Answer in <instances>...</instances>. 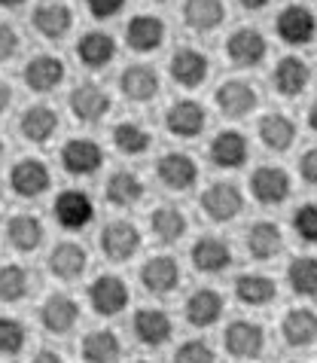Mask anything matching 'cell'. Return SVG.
<instances>
[{"instance_id":"obj_1","label":"cell","mask_w":317,"mask_h":363,"mask_svg":"<svg viewBox=\"0 0 317 363\" xmlns=\"http://www.w3.org/2000/svg\"><path fill=\"white\" fill-rule=\"evenodd\" d=\"M223 348L235 360H260L265 351V330L257 320L235 318L229 327L223 330Z\"/></svg>"},{"instance_id":"obj_2","label":"cell","mask_w":317,"mask_h":363,"mask_svg":"<svg viewBox=\"0 0 317 363\" xmlns=\"http://www.w3.org/2000/svg\"><path fill=\"white\" fill-rule=\"evenodd\" d=\"M201 211L213 223H232L244 211V193L232 180H217L201 193Z\"/></svg>"},{"instance_id":"obj_3","label":"cell","mask_w":317,"mask_h":363,"mask_svg":"<svg viewBox=\"0 0 317 363\" xmlns=\"http://www.w3.org/2000/svg\"><path fill=\"white\" fill-rule=\"evenodd\" d=\"M293 193V177L281 165H260L250 174V196L265 208H278Z\"/></svg>"},{"instance_id":"obj_4","label":"cell","mask_w":317,"mask_h":363,"mask_svg":"<svg viewBox=\"0 0 317 363\" xmlns=\"http://www.w3.org/2000/svg\"><path fill=\"white\" fill-rule=\"evenodd\" d=\"M140 245H144V238H140V229L131 220H110L101 232V254L110 263H128L140 250Z\"/></svg>"},{"instance_id":"obj_5","label":"cell","mask_w":317,"mask_h":363,"mask_svg":"<svg viewBox=\"0 0 317 363\" xmlns=\"http://www.w3.org/2000/svg\"><path fill=\"white\" fill-rule=\"evenodd\" d=\"M89 306L101 318H116L128 306V287L119 275H98L86 290Z\"/></svg>"},{"instance_id":"obj_6","label":"cell","mask_w":317,"mask_h":363,"mask_svg":"<svg viewBox=\"0 0 317 363\" xmlns=\"http://www.w3.org/2000/svg\"><path fill=\"white\" fill-rule=\"evenodd\" d=\"M274 34H278L287 46H308L317 34V16L308 6L290 4L284 6L278 18H274Z\"/></svg>"},{"instance_id":"obj_7","label":"cell","mask_w":317,"mask_h":363,"mask_svg":"<svg viewBox=\"0 0 317 363\" xmlns=\"http://www.w3.org/2000/svg\"><path fill=\"white\" fill-rule=\"evenodd\" d=\"M213 104L220 107V113L226 119H244L260 107V92L248 79H226L213 92Z\"/></svg>"},{"instance_id":"obj_8","label":"cell","mask_w":317,"mask_h":363,"mask_svg":"<svg viewBox=\"0 0 317 363\" xmlns=\"http://www.w3.org/2000/svg\"><path fill=\"white\" fill-rule=\"evenodd\" d=\"M49 186H52V174H49V165L43 159L28 156L9 168V189L18 199H40Z\"/></svg>"},{"instance_id":"obj_9","label":"cell","mask_w":317,"mask_h":363,"mask_svg":"<svg viewBox=\"0 0 317 363\" xmlns=\"http://www.w3.org/2000/svg\"><path fill=\"white\" fill-rule=\"evenodd\" d=\"M58 159H61V168H65L70 177H89L104 165V150L91 138H70L67 144L61 147Z\"/></svg>"},{"instance_id":"obj_10","label":"cell","mask_w":317,"mask_h":363,"mask_svg":"<svg viewBox=\"0 0 317 363\" xmlns=\"http://www.w3.org/2000/svg\"><path fill=\"white\" fill-rule=\"evenodd\" d=\"M226 55L235 67H257L269 55V40L257 28H235L226 37Z\"/></svg>"},{"instance_id":"obj_11","label":"cell","mask_w":317,"mask_h":363,"mask_svg":"<svg viewBox=\"0 0 317 363\" xmlns=\"http://www.w3.org/2000/svg\"><path fill=\"white\" fill-rule=\"evenodd\" d=\"M52 214L61 229L77 232V229H86L91 220H95V201H91V196L83 193V189H65V193L55 196Z\"/></svg>"},{"instance_id":"obj_12","label":"cell","mask_w":317,"mask_h":363,"mask_svg":"<svg viewBox=\"0 0 317 363\" xmlns=\"http://www.w3.org/2000/svg\"><path fill=\"white\" fill-rule=\"evenodd\" d=\"M165 128L174 138H183V140L199 138L208 128V110L192 98H180L165 110Z\"/></svg>"},{"instance_id":"obj_13","label":"cell","mask_w":317,"mask_h":363,"mask_svg":"<svg viewBox=\"0 0 317 363\" xmlns=\"http://www.w3.org/2000/svg\"><path fill=\"white\" fill-rule=\"evenodd\" d=\"M171 79L177 86L183 89H199L204 79L211 77V62H208V55L201 52V49L196 46H177L174 49V55H171Z\"/></svg>"},{"instance_id":"obj_14","label":"cell","mask_w":317,"mask_h":363,"mask_svg":"<svg viewBox=\"0 0 317 363\" xmlns=\"http://www.w3.org/2000/svg\"><path fill=\"white\" fill-rule=\"evenodd\" d=\"M40 324L52 336H67L79 324V302L67 294H49L40 306Z\"/></svg>"},{"instance_id":"obj_15","label":"cell","mask_w":317,"mask_h":363,"mask_svg":"<svg viewBox=\"0 0 317 363\" xmlns=\"http://www.w3.org/2000/svg\"><path fill=\"white\" fill-rule=\"evenodd\" d=\"M189 259H192V269L201 272V275H220L232 266V247L226 238H217V235H201L196 245L189 247Z\"/></svg>"},{"instance_id":"obj_16","label":"cell","mask_w":317,"mask_h":363,"mask_svg":"<svg viewBox=\"0 0 317 363\" xmlns=\"http://www.w3.org/2000/svg\"><path fill=\"white\" fill-rule=\"evenodd\" d=\"M208 156H211V162L217 168L235 171V168H241L244 162H248L250 144H248V138H244L238 128H223V132L213 135V140L208 144Z\"/></svg>"},{"instance_id":"obj_17","label":"cell","mask_w":317,"mask_h":363,"mask_svg":"<svg viewBox=\"0 0 317 363\" xmlns=\"http://www.w3.org/2000/svg\"><path fill=\"white\" fill-rule=\"evenodd\" d=\"M67 104H70V113H74L79 123H101L107 113H110V95H107V89H101L98 83H79L74 92H70L67 98Z\"/></svg>"},{"instance_id":"obj_18","label":"cell","mask_w":317,"mask_h":363,"mask_svg":"<svg viewBox=\"0 0 317 363\" xmlns=\"http://www.w3.org/2000/svg\"><path fill=\"white\" fill-rule=\"evenodd\" d=\"M244 247H248L250 259L272 263V259H278L284 254V232L272 220H257V223H250L248 235H244Z\"/></svg>"},{"instance_id":"obj_19","label":"cell","mask_w":317,"mask_h":363,"mask_svg":"<svg viewBox=\"0 0 317 363\" xmlns=\"http://www.w3.org/2000/svg\"><path fill=\"white\" fill-rule=\"evenodd\" d=\"M311 83V67L299 55H284L272 70V86L281 98H299Z\"/></svg>"},{"instance_id":"obj_20","label":"cell","mask_w":317,"mask_h":363,"mask_svg":"<svg viewBox=\"0 0 317 363\" xmlns=\"http://www.w3.org/2000/svg\"><path fill=\"white\" fill-rule=\"evenodd\" d=\"M156 177L165 189L183 193L199 180V165L189 153H165L156 159Z\"/></svg>"},{"instance_id":"obj_21","label":"cell","mask_w":317,"mask_h":363,"mask_svg":"<svg viewBox=\"0 0 317 363\" xmlns=\"http://www.w3.org/2000/svg\"><path fill=\"white\" fill-rule=\"evenodd\" d=\"M25 86L37 95H46V92H55V89L65 83L67 77V67L58 55H34L30 62L25 65Z\"/></svg>"},{"instance_id":"obj_22","label":"cell","mask_w":317,"mask_h":363,"mask_svg":"<svg viewBox=\"0 0 317 363\" xmlns=\"http://www.w3.org/2000/svg\"><path fill=\"white\" fill-rule=\"evenodd\" d=\"M30 22H34V31L46 40H65L70 34V28H74V9L67 4H61V0H43L34 16H30Z\"/></svg>"},{"instance_id":"obj_23","label":"cell","mask_w":317,"mask_h":363,"mask_svg":"<svg viewBox=\"0 0 317 363\" xmlns=\"http://www.w3.org/2000/svg\"><path fill=\"white\" fill-rule=\"evenodd\" d=\"M180 284V266L174 257H150L140 266V287L152 296H168Z\"/></svg>"},{"instance_id":"obj_24","label":"cell","mask_w":317,"mask_h":363,"mask_svg":"<svg viewBox=\"0 0 317 363\" xmlns=\"http://www.w3.org/2000/svg\"><path fill=\"white\" fill-rule=\"evenodd\" d=\"M46 266L58 281H79L89 269V254L77 241H58V245L49 250Z\"/></svg>"},{"instance_id":"obj_25","label":"cell","mask_w":317,"mask_h":363,"mask_svg":"<svg viewBox=\"0 0 317 363\" xmlns=\"http://www.w3.org/2000/svg\"><path fill=\"white\" fill-rule=\"evenodd\" d=\"M159 74L152 65H128L126 70L119 74V92L126 95L128 101H135V104H147L159 95Z\"/></svg>"},{"instance_id":"obj_26","label":"cell","mask_w":317,"mask_h":363,"mask_svg":"<svg viewBox=\"0 0 317 363\" xmlns=\"http://www.w3.org/2000/svg\"><path fill=\"white\" fill-rule=\"evenodd\" d=\"M257 135L265 150H272V153H287L296 144L299 128H296V119L287 113H265L257 123Z\"/></svg>"},{"instance_id":"obj_27","label":"cell","mask_w":317,"mask_h":363,"mask_svg":"<svg viewBox=\"0 0 317 363\" xmlns=\"http://www.w3.org/2000/svg\"><path fill=\"white\" fill-rule=\"evenodd\" d=\"M126 43L131 52H156L165 43V22L159 16H135L126 25Z\"/></svg>"},{"instance_id":"obj_28","label":"cell","mask_w":317,"mask_h":363,"mask_svg":"<svg viewBox=\"0 0 317 363\" xmlns=\"http://www.w3.org/2000/svg\"><path fill=\"white\" fill-rule=\"evenodd\" d=\"M226 308L223 302V294H217L213 287H201L196 294L187 296V306H183V315H187V324L196 327V330H204V327H213Z\"/></svg>"},{"instance_id":"obj_29","label":"cell","mask_w":317,"mask_h":363,"mask_svg":"<svg viewBox=\"0 0 317 363\" xmlns=\"http://www.w3.org/2000/svg\"><path fill=\"white\" fill-rule=\"evenodd\" d=\"M131 330H135V339L140 342V345L162 348L171 339L174 324H171L168 311H162V308H140L135 315V320H131Z\"/></svg>"},{"instance_id":"obj_30","label":"cell","mask_w":317,"mask_h":363,"mask_svg":"<svg viewBox=\"0 0 317 363\" xmlns=\"http://www.w3.org/2000/svg\"><path fill=\"white\" fill-rule=\"evenodd\" d=\"M281 339L290 348H308L317 342V311L314 308H290L281 318Z\"/></svg>"},{"instance_id":"obj_31","label":"cell","mask_w":317,"mask_h":363,"mask_svg":"<svg viewBox=\"0 0 317 363\" xmlns=\"http://www.w3.org/2000/svg\"><path fill=\"white\" fill-rule=\"evenodd\" d=\"M183 22L196 34H211L226 22L223 0H183Z\"/></svg>"},{"instance_id":"obj_32","label":"cell","mask_w":317,"mask_h":363,"mask_svg":"<svg viewBox=\"0 0 317 363\" xmlns=\"http://www.w3.org/2000/svg\"><path fill=\"white\" fill-rule=\"evenodd\" d=\"M43 238H46V229L40 223V217L22 211V214H13L6 220V241L18 254H34V250L43 245Z\"/></svg>"},{"instance_id":"obj_33","label":"cell","mask_w":317,"mask_h":363,"mask_svg":"<svg viewBox=\"0 0 317 363\" xmlns=\"http://www.w3.org/2000/svg\"><path fill=\"white\" fill-rule=\"evenodd\" d=\"M274 296H278V284L269 275H262V272H244V275L235 278V299L241 306L262 308L274 302Z\"/></svg>"},{"instance_id":"obj_34","label":"cell","mask_w":317,"mask_h":363,"mask_svg":"<svg viewBox=\"0 0 317 363\" xmlns=\"http://www.w3.org/2000/svg\"><path fill=\"white\" fill-rule=\"evenodd\" d=\"M18 132L30 144H49L58 132V113L49 104H34L28 107L22 119H18Z\"/></svg>"},{"instance_id":"obj_35","label":"cell","mask_w":317,"mask_h":363,"mask_svg":"<svg viewBox=\"0 0 317 363\" xmlns=\"http://www.w3.org/2000/svg\"><path fill=\"white\" fill-rule=\"evenodd\" d=\"M77 58L89 70H101L116 58V40L107 31H86L77 43Z\"/></svg>"},{"instance_id":"obj_36","label":"cell","mask_w":317,"mask_h":363,"mask_svg":"<svg viewBox=\"0 0 317 363\" xmlns=\"http://www.w3.org/2000/svg\"><path fill=\"white\" fill-rule=\"evenodd\" d=\"M79 357L83 363H119L122 342L113 330H91L79 342Z\"/></svg>"},{"instance_id":"obj_37","label":"cell","mask_w":317,"mask_h":363,"mask_svg":"<svg viewBox=\"0 0 317 363\" xmlns=\"http://www.w3.org/2000/svg\"><path fill=\"white\" fill-rule=\"evenodd\" d=\"M104 196H107L110 205H116V208H135L138 201L144 199V180H140L135 171L119 168L107 177Z\"/></svg>"},{"instance_id":"obj_38","label":"cell","mask_w":317,"mask_h":363,"mask_svg":"<svg viewBox=\"0 0 317 363\" xmlns=\"http://www.w3.org/2000/svg\"><path fill=\"white\" fill-rule=\"evenodd\" d=\"M187 229H189V220L177 205H159L150 214V232L156 235V241H162V245L180 241L187 235Z\"/></svg>"},{"instance_id":"obj_39","label":"cell","mask_w":317,"mask_h":363,"mask_svg":"<svg viewBox=\"0 0 317 363\" xmlns=\"http://www.w3.org/2000/svg\"><path fill=\"white\" fill-rule=\"evenodd\" d=\"M287 287L302 299L317 296V257H293L287 263Z\"/></svg>"},{"instance_id":"obj_40","label":"cell","mask_w":317,"mask_h":363,"mask_svg":"<svg viewBox=\"0 0 317 363\" xmlns=\"http://www.w3.org/2000/svg\"><path fill=\"white\" fill-rule=\"evenodd\" d=\"M150 144H152L150 128L135 123V119H126V123L113 125V147L119 150V153L140 156V153H147V150H150Z\"/></svg>"},{"instance_id":"obj_41","label":"cell","mask_w":317,"mask_h":363,"mask_svg":"<svg viewBox=\"0 0 317 363\" xmlns=\"http://www.w3.org/2000/svg\"><path fill=\"white\" fill-rule=\"evenodd\" d=\"M28 287H30V275L28 269L9 263V266H0V302H18L28 296Z\"/></svg>"},{"instance_id":"obj_42","label":"cell","mask_w":317,"mask_h":363,"mask_svg":"<svg viewBox=\"0 0 317 363\" xmlns=\"http://www.w3.org/2000/svg\"><path fill=\"white\" fill-rule=\"evenodd\" d=\"M25 342H28V330H25L22 320L9 318V315L0 318V354L16 357L18 351L25 348Z\"/></svg>"},{"instance_id":"obj_43","label":"cell","mask_w":317,"mask_h":363,"mask_svg":"<svg viewBox=\"0 0 317 363\" xmlns=\"http://www.w3.org/2000/svg\"><path fill=\"white\" fill-rule=\"evenodd\" d=\"M293 232L305 245H317V201H305L293 214Z\"/></svg>"},{"instance_id":"obj_44","label":"cell","mask_w":317,"mask_h":363,"mask_svg":"<svg viewBox=\"0 0 317 363\" xmlns=\"http://www.w3.org/2000/svg\"><path fill=\"white\" fill-rule=\"evenodd\" d=\"M174 363H217V354L204 339H187L174 351Z\"/></svg>"},{"instance_id":"obj_45","label":"cell","mask_w":317,"mask_h":363,"mask_svg":"<svg viewBox=\"0 0 317 363\" xmlns=\"http://www.w3.org/2000/svg\"><path fill=\"white\" fill-rule=\"evenodd\" d=\"M18 46H22L18 31L9 22H0V65L9 62V58H16L18 55Z\"/></svg>"},{"instance_id":"obj_46","label":"cell","mask_w":317,"mask_h":363,"mask_svg":"<svg viewBox=\"0 0 317 363\" xmlns=\"http://www.w3.org/2000/svg\"><path fill=\"white\" fill-rule=\"evenodd\" d=\"M86 6L95 18H113L116 13H122L126 0H86Z\"/></svg>"},{"instance_id":"obj_47","label":"cell","mask_w":317,"mask_h":363,"mask_svg":"<svg viewBox=\"0 0 317 363\" xmlns=\"http://www.w3.org/2000/svg\"><path fill=\"white\" fill-rule=\"evenodd\" d=\"M299 177L308 186H317V147H308L299 159Z\"/></svg>"},{"instance_id":"obj_48","label":"cell","mask_w":317,"mask_h":363,"mask_svg":"<svg viewBox=\"0 0 317 363\" xmlns=\"http://www.w3.org/2000/svg\"><path fill=\"white\" fill-rule=\"evenodd\" d=\"M30 363H65V357H61L58 351H49V348H43V351H37V354L30 357Z\"/></svg>"},{"instance_id":"obj_49","label":"cell","mask_w":317,"mask_h":363,"mask_svg":"<svg viewBox=\"0 0 317 363\" xmlns=\"http://www.w3.org/2000/svg\"><path fill=\"white\" fill-rule=\"evenodd\" d=\"M9 104H13V86L6 79H0V113H6Z\"/></svg>"},{"instance_id":"obj_50","label":"cell","mask_w":317,"mask_h":363,"mask_svg":"<svg viewBox=\"0 0 317 363\" xmlns=\"http://www.w3.org/2000/svg\"><path fill=\"white\" fill-rule=\"evenodd\" d=\"M238 4L244 6V9H250V13H257V9H265L272 4V0H238Z\"/></svg>"},{"instance_id":"obj_51","label":"cell","mask_w":317,"mask_h":363,"mask_svg":"<svg viewBox=\"0 0 317 363\" xmlns=\"http://www.w3.org/2000/svg\"><path fill=\"white\" fill-rule=\"evenodd\" d=\"M308 128H311V132L317 135V101H314V104L308 107Z\"/></svg>"},{"instance_id":"obj_52","label":"cell","mask_w":317,"mask_h":363,"mask_svg":"<svg viewBox=\"0 0 317 363\" xmlns=\"http://www.w3.org/2000/svg\"><path fill=\"white\" fill-rule=\"evenodd\" d=\"M25 0H0V6H6V9H16V6H22Z\"/></svg>"},{"instance_id":"obj_53","label":"cell","mask_w":317,"mask_h":363,"mask_svg":"<svg viewBox=\"0 0 317 363\" xmlns=\"http://www.w3.org/2000/svg\"><path fill=\"white\" fill-rule=\"evenodd\" d=\"M4 153H6V147H4V138H0V159H4Z\"/></svg>"},{"instance_id":"obj_54","label":"cell","mask_w":317,"mask_h":363,"mask_svg":"<svg viewBox=\"0 0 317 363\" xmlns=\"http://www.w3.org/2000/svg\"><path fill=\"white\" fill-rule=\"evenodd\" d=\"M135 363H152V360H135Z\"/></svg>"},{"instance_id":"obj_55","label":"cell","mask_w":317,"mask_h":363,"mask_svg":"<svg viewBox=\"0 0 317 363\" xmlns=\"http://www.w3.org/2000/svg\"><path fill=\"white\" fill-rule=\"evenodd\" d=\"M290 363H299V360H290Z\"/></svg>"},{"instance_id":"obj_56","label":"cell","mask_w":317,"mask_h":363,"mask_svg":"<svg viewBox=\"0 0 317 363\" xmlns=\"http://www.w3.org/2000/svg\"><path fill=\"white\" fill-rule=\"evenodd\" d=\"M156 4H162V0H156Z\"/></svg>"}]
</instances>
